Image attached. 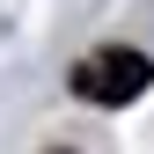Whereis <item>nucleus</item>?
<instances>
[{"mask_svg":"<svg viewBox=\"0 0 154 154\" xmlns=\"http://www.w3.org/2000/svg\"><path fill=\"white\" fill-rule=\"evenodd\" d=\"M147 81H154V59L132 51V44H103V51H88V59L73 66V95H81V103H103V110L147 95Z\"/></svg>","mask_w":154,"mask_h":154,"instance_id":"nucleus-1","label":"nucleus"}]
</instances>
